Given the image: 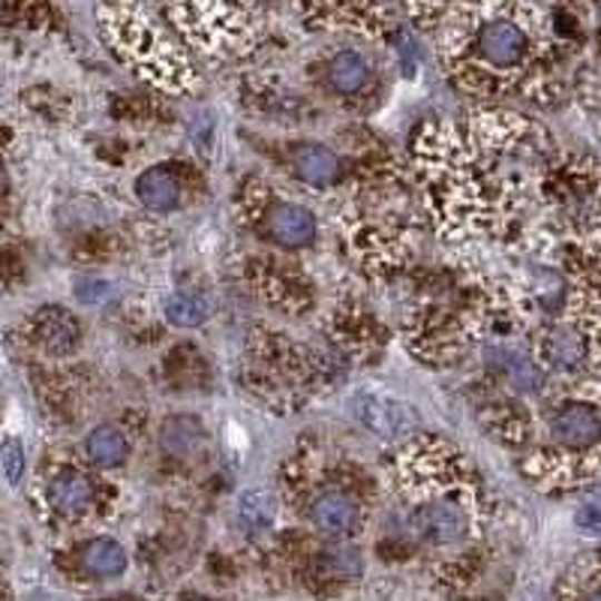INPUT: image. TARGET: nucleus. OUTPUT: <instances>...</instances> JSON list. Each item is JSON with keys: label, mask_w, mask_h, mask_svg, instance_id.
I'll return each mask as SVG.
<instances>
[{"label": "nucleus", "mask_w": 601, "mask_h": 601, "mask_svg": "<svg viewBox=\"0 0 601 601\" xmlns=\"http://www.w3.org/2000/svg\"><path fill=\"white\" fill-rule=\"evenodd\" d=\"M268 235L286 250H298V247H307L316 235V220L304 205L283 201L277 208H270Z\"/></svg>", "instance_id": "6"}, {"label": "nucleus", "mask_w": 601, "mask_h": 601, "mask_svg": "<svg viewBox=\"0 0 601 601\" xmlns=\"http://www.w3.org/2000/svg\"><path fill=\"white\" fill-rule=\"evenodd\" d=\"M352 418L358 421L364 431L376 433L382 440H394L412 427V410L397 397L391 394H373V391H364V394H355L349 401Z\"/></svg>", "instance_id": "2"}, {"label": "nucleus", "mask_w": 601, "mask_h": 601, "mask_svg": "<svg viewBox=\"0 0 601 601\" xmlns=\"http://www.w3.org/2000/svg\"><path fill=\"white\" fill-rule=\"evenodd\" d=\"M81 565L97 578H118L120 571L127 569V553L118 541L93 539L81 551Z\"/></svg>", "instance_id": "15"}, {"label": "nucleus", "mask_w": 601, "mask_h": 601, "mask_svg": "<svg viewBox=\"0 0 601 601\" xmlns=\"http://www.w3.org/2000/svg\"><path fill=\"white\" fill-rule=\"evenodd\" d=\"M166 319L178 328H199L208 319V304L193 292H175L166 300Z\"/></svg>", "instance_id": "16"}, {"label": "nucleus", "mask_w": 601, "mask_h": 601, "mask_svg": "<svg viewBox=\"0 0 601 601\" xmlns=\"http://www.w3.org/2000/svg\"><path fill=\"white\" fill-rule=\"evenodd\" d=\"M544 358L551 367L562 373L578 371L587 358V343L578 328H553L544 337Z\"/></svg>", "instance_id": "11"}, {"label": "nucleus", "mask_w": 601, "mask_h": 601, "mask_svg": "<svg viewBox=\"0 0 601 601\" xmlns=\"http://www.w3.org/2000/svg\"><path fill=\"white\" fill-rule=\"evenodd\" d=\"M238 518L247 530H265L274 521V502L262 491L244 493L238 502Z\"/></svg>", "instance_id": "17"}, {"label": "nucleus", "mask_w": 601, "mask_h": 601, "mask_svg": "<svg viewBox=\"0 0 601 601\" xmlns=\"http://www.w3.org/2000/svg\"><path fill=\"white\" fill-rule=\"evenodd\" d=\"M201 440H205V433H201L199 421L190 418V415H175V418L166 421L160 433L162 451L171 457H190L201 449Z\"/></svg>", "instance_id": "14"}, {"label": "nucleus", "mask_w": 601, "mask_h": 601, "mask_svg": "<svg viewBox=\"0 0 601 601\" xmlns=\"http://www.w3.org/2000/svg\"><path fill=\"white\" fill-rule=\"evenodd\" d=\"M328 81L341 93H358L371 81V63L358 51H337L328 63Z\"/></svg>", "instance_id": "13"}, {"label": "nucleus", "mask_w": 601, "mask_h": 601, "mask_svg": "<svg viewBox=\"0 0 601 601\" xmlns=\"http://www.w3.org/2000/svg\"><path fill=\"white\" fill-rule=\"evenodd\" d=\"M85 451H88V461L93 466L111 470V466H120L130 457V442H127V433L118 431V427H97V431L88 433Z\"/></svg>", "instance_id": "12"}, {"label": "nucleus", "mask_w": 601, "mask_h": 601, "mask_svg": "<svg viewBox=\"0 0 601 601\" xmlns=\"http://www.w3.org/2000/svg\"><path fill=\"white\" fill-rule=\"evenodd\" d=\"M33 334L42 349L51 355H70L79 349L81 343V325L70 311L63 307H46L37 313L33 319Z\"/></svg>", "instance_id": "5"}, {"label": "nucleus", "mask_w": 601, "mask_h": 601, "mask_svg": "<svg viewBox=\"0 0 601 601\" xmlns=\"http://www.w3.org/2000/svg\"><path fill=\"white\" fill-rule=\"evenodd\" d=\"M412 526L427 544H454L466 535L470 521H466V511L454 500H433L415 511Z\"/></svg>", "instance_id": "3"}, {"label": "nucleus", "mask_w": 601, "mask_h": 601, "mask_svg": "<svg viewBox=\"0 0 601 601\" xmlns=\"http://www.w3.org/2000/svg\"><path fill=\"white\" fill-rule=\"evenodd\" d=\"M319 569L325 578H334V581H349V578H358L364 562L355 551L349 548H337V551H325L319 560Z\"/></svg>", "instance_id": "18"}, {"label": "nucleus", "mask_w": 601, "mask_h": 601, "mask_svg": "<svg viewBox=\"0 0 601 601\" xmlns=\"http://www.w3.org/2000/svg\"><path fill=\"white\" fill-rule=\"evenodd\" d=\"M470 46L475 60L487 70L511 72L530 60L532 37L521 12L505 10L500 3V10L487 12L472 24Z\"/></svg>", "instance_id": "1"}, {"label": "nucleus", "mask_w": 601, "mask_h": 601, "mask_svg": "<svg viewBox=\"0 0 601 601\" xmlns=\"http://www.w3.org/2000/svg\"><path fill=\"white\" fill-rule=\"evenodd\" d=\"M76 295H79L85 304H97V300H102L106 295H109V286L102 280H81V286L76 289Z\"/></svg>", "instance_id": "20"}, {"label": "nucleus", "mask_w": 601, "mask_h": 601, "mask_svg": "<svg viewBox=\"0 0 601 601\" xmlns=\"http://www.w3.org/2000/svg\"><path fill=\"white\" fill-rule=\"evenodd\" d=\"M3 472H7L10 484H19L21 475H24V449L16 440H7V445H3Z\"/></svg>", "instance_id": "19"}, {"label": "nucleus", "mask_w": 601, "mask_h": 601, "mask_svg": "<svg viewBox=\"0 0 601 601\" xmlns=\"http://www.w3.org/2000/svg\"><path fill=\"white\" fill-rule=\"evenodd\" d=\"M295 171L304 184H313V187H328L341 175V162H337V154L322 145H304V148L295 150Z\"/></svg>", "instance_id": "10"}, {"label": "nucleus", "mask_w": 601, "mask_h": 601, "mask_svg": "<svg viewBox=\"0 0 601 601\" xmlns=\"http://www.w3.org/2000/svg\"><path fill=\"white\" fill-rule=\"evenodd\" d=\"M136 199L148 210H157V214L178 210L180 199H184L178 175L166 169V166H154V169L141 171L139 178H136Z\"/></svg>", "instance_id": "7"}, {"label": "nucleus", "mask_w": 601, "mask_h": 601, "mask_svg": "<svg viewBox=\"0 0 601 601\" xmlns=\"http://www.w3.org/2000/svg\"><path fill=\"white\" fill-rule=\"evenodd\" d=\"M587 601H601V590L599 592H592V595Z\"/></svg>", "instance_id": "21"}, {"label": "nucleus", "mask_w": 601, "mask_h": 601, "mask_svg": "<svg viewBox=\"0 0 601 601\" xmlns=\"http://www.w3.org/2000/svg\"><path fill=\"white\" fill-rule=\"evenodd\" d=\"M551 436L560 449L583 451L601 440V415L590 403H569L551 418Z\"/></svg>", "instance_id": "4"}, {"label": "nucleus", "mask_w": 601, "mask_h": 601, "mask_svg": "<svg viewBox=\"0 0 601 601\" xmlns=\"http://www.w3.org/2000/svg\"><path fill=\"white\" fill-rule=\"evenodd\" d=\"M49 502L60 514H81L93 502V484L79 470L58 472L49 484Z\"/></svg>", "instance_id": "9"}, {"label": "nucleus", "mask_w": 601, "mask_h": 601, "mask_svg": "<svg viewBox=\"0 0 601 601\" xmlns=\"http://www.w3.org/2000/svg\"><path fill=\"white\" fill-rule=\"evenodd\" d=\"M311 518L322 532L343 535V532H349L352 526H355V521H358V505H355L346 493L328 491L316 496V502L311 505Z\"/></svg>", "instance_id": "8"}]
</instances>
